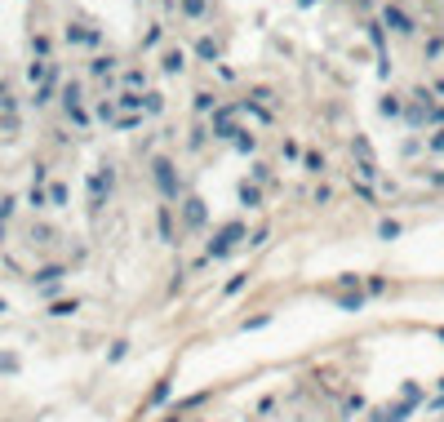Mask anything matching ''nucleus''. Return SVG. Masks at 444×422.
Segmentation results:
<instances>
[{
    "label": "nucleus",
    "mask_w": 444,
    "mask_h": 422,
    "mask_svg": "<svg viewBox=\"0 0 444 422\" xmlns=\"http://www.w3.org/2000/svg\"><path fill=\"white\" fill-rule=\"evenodd\" d=\"M111 187H116V169H111V165H98V169L89 174V209H93V213L107 204Z\"/></svg>",
    "instance_id": "f257e3e1"
},
{
    "label": "nucleus",
    "mask_w": 444,
    "mask_h": 422,
    "mask_svg": "<svg viewBox=\"0 0 444 422\" xmlns=\"http://www.w3.org/2000/svg\"><path fill=\"white\" fill-rule=\"evenodd\" d=\"M58 98H62V111H67V120H71V125H75V129H89V111H84V93H80V84L67 80Z\"/></svg>",
    "instance_id": "f03ea898"
},
{
    "label": "nucleus",
    "mask_w": 444,
    "mask_h": 422,
    "mask_svg": "<svg viewBox=\"0 0 444 422\" xmlns=\"http://www.w3.org/2000/svg\"><path fill=\"white\" fill-rule=\"evenodd\" d=\"M151 178H156V191L165 196V200H174L178 196V169H174V161H169V156H156V161H151Z\"/></svg>",
    "instance_id": "7ed1b4c3"
},
{
    "label": "nucleus",
    "mask_w": 444,
    "mask_h": 422,
    "mask_svg": "<svg viewBox=\"0 0 444 422\" xmlns=\"http://www.w3.org/2000/svg\"><path fill=\"white\" fill-rule=\"evenodd\" d=\"M240 236H244V222H226L218 236L205 245V258H226V253L235 249V240H240Z\"/></svg>",
    "instance_id": "20e7f679"
},
{
    "label": "nucleus",
    "mask_w": 444,
    "mask_h": 422,
    "mask_svg": "<svg viewBox=\"0 0 444 422\" xmlns=\"http://www.w3.org/2000/svg\"><path fill=\"white\" fill-rule=\"evenodd\" d=\"M382 27H386L391 36H413V32H418L413 14H409V9H400V5H386V9H382Z\"/></svg>",
    "instance_id": "39448f33"
},
{
    "label": "nucleus",
    "mask_w": 444,
    "mask_h": 422,
    "mask_svg": "<svg viewBox=\"0 0 444 422\" xmlns=\"http://www.w3.org/2000/svg\"><path fill=\"white\" fill-rule=\"evenodd\" d=\"M62 40L75 45V49H98V45H102V32H98V27H84V23H67Z\"/></svg>",
    "instance_id": "423d86ee"
},
{
    "label": "nucleus",
    "mask_w": 444,
    "mask_h": 422,
    "mask_svg": "<svg viewBox=\"0 0 444 422\" xmlns=\"http://www.w3.org/2000/svg\"><path fill=\"white\" fill-rule=\"evenodd\" d=\"M205 222H209L205 200H200V196H187V204H183V227H187V231H200Z\"/></svg>",
    "instance_id": "0eeeda50"
},
{
    "label": "nucleus",
    "mask_w": 444,
    "mask_h": 422,
    "mask_svg": "<svg viewBox=\"0 0 444 422\" xmlns=\"http://www.w3.org/2000/svg\"><path fill=\"white\" fill-rule=\"evenodd\" d=\"M62 276H67V267H62V262H49V267H40V271H36V285H40V289H49V294H54Z\"/></svg>",
    "instance_id": "6e6552de"
},
{
    "label": "nucleus",
    "mask_w": 444,
    "mask_h": 422,
    "mask_svg": "<svg viewBox=\"0 0 444 422\" xmlns=\"http://www.w3.org/2000/svg\"><path fill=\"white\" fill-rule=\"evenodd\" d=\"M111 71H116V58H111V54H93L89 58V76L93 80H111Z\"/></svg>",
    "instance_id": "1a4fd4ad"
},
{
    "label": "nucleus",
    "mask_w": 444,
    "mask_h": 422,
    "mask_svg": "<svg viewBox=\"0 0 444 422\" xmlns=\"http://www.w3.org/2000/svg\"><path fill=\"white\" fill-rule=\"evenodd\" d=\"M156 227H160V240L174 245V213H169V204H160V209H156Z\"/></svg>",
    "instance_id": "9d476101"
},
{
    "label": "nucleus",
    "mask_w": 444,
    "mask_h": 422,
    "mask_svg": "<svg viewBox=\"0 0 444 422\" xmlns=\"http://www.w3.org/2000/svg\"><path fill=\"white\" fill-rule=\"evenodd\" d=\"M32 54H36V62H49V54H54V40L45 32H36L32 36Z\"/></svg>",
    "instance_id": "9b49d317"
},
{
    "label": "nucleus",
    "mask_w": 444,
    "mask_h": 422,
    "mask_svg": "<svg viewBox=\"0 0 444 422\" xmlns=\"http://www.w3.org/2000/svg\"><path fill=\"white\" fill-rule=\"evenodd\" d=\"M178 5H183V18H191V23H200L209 14V0H178Z\"/></svg>",
    "instance_id": "f8f14e48"
},
{
    "label": "nucleus",
    "mask_w": 444,
    "mask_h": 422,
    "mask_svg": "<svg viewBox=\"0 0 444 422\" xmlns=\"http://www.w3.org/2000/svg\"><path fill=\"white\" fill-rule=\"evenodd\" d=\"M0 111H5V116H14V111H18V98H14V84H9V80H0Z\"/></svg>",
    "instance_id": "ddd939ff"
},
{
    "label": "nucleus",
    "mask_w": 444,
    "mask_h": 422,
    "mask_svg": "<svg viewBox=\"0 0 444 422\" xmlns=\"http://www.w3.org/2000/svg\"><path fill=\"white\" fill-rule=\"evenodd\" d=\"M183 62H187V54H183V49H169L165 58H160V67H165L169 76H178V71H183Z\"/></svg>",
    "instance_id": "4468645a"
},
{
    "label": "nucleus",
    "mask_w": 444,
    "mask_h": 422,
    "mask_svg": "<svg viewBox=\"0 0 444 422\" xmlns=\"http://www.w3.org/2000/svg\"><path fill=\"white\" fill-rule=\"evenodd\" d=\"M240 204H244V209H258V204H262V191L253 183H240Z\"/></svg>",
    "instance_id": "2eb2a0df"
},
{
    "label": "nucleus",
    "mask_w": 444,
    "mask_h": 422,
    "mask_svg": "<svg viewBox=\"0 0 444 422\" xmlns=\"http://www.w3.org/2000/svg\"><path fill=\"white\" fill-rule=\"evenodd\" d=\"M160 111H165V98H160L156 89H147L143 93V116H160Z\"/></svg>",
    "instance_id": "dca6fc26"
},
{
    "label": "nucleus",
    "mask_w": 444,
    "mask_h": 422,
    "mask_svg": "<svg viewBox=\"0 0 444 422\" xmlns=\"http://www.w3.org/2000/svg\"><path fill=\"white\" fill-rule=\"evenodd\" d=\"M27 204H32V209H49V187H32V191H27Z\"/></svg>",
    "instance_id": "f3484780"
},
{
    "label": "nucleus",
    "mask_w": 444,
    "mask_h": 422,
    "mask_svg": "<svg viewBox=\"0 0 444 422\" xmlns=\"http://www.w3.org/2000/svg\"><path fill=\"white\" fill-rule=\"evenodd\" d=\"M67 204V183H49V209H62Z\"/></svg>",
    "instance_id": "a211bd4d"
},
{
    "label": "nucleus",
    "mask_w": 444,
    "mask_h": 422,
    "mask_svg": "<svg viewBox=\"0 0 444 422\" xmlns=\"http://www.w3.org/2000/svg\"><path fill=\"white\" fill-rule=\"evenodd\" d=\"M14 204H18L14 196H0V240H5V222L14 218Z\"/></svg>",
    "instance_id": "6ab92c4d"
},
{
    "label": "nucleus",
    "mask_w": 444,
    "mask_h": 422,
    "mask_svg": "<svg viewBox=\"0 0 444 422\" xmlns=\"http://www.w3.org/2000/svg\"><path fill=\"white\" fill-rule=\"evenodd\" d=\"M231 147H235V152H244V156H249V152H253V147H258V143H253V134H249V129H240V134L231 138Z\"/></svg>",
    "instance_id": "aec40b11"
},
{
    "label": "nucleus",
    "mask_w": 444,
    "mask_h": 422,
    "mask_svg": "<svg viewBox=\"0 0 444 422\" xmlns=\"http://www.w3.org/2000/svg\"><path fill=\"white\" fill-rule=\"evenodd\" d=\"M196 54H200V58H209V62H218V45H213L209 36H205V40H196Z\"/></svg>",
    "instance_id": "412c9836"
},
{
    "label": "nucleus",
    "mask_w": 444,
    "mask_h": 422,
    "mask_svg": "<svg viewBox=\"0 0 444 422\" xmlns=\"http://www.w3.org/2000/svg\"><path fill=\"white\" fill-rule=\"evenodd\" d=\"M93 116H98V120H107V125H111V120H116L120 111H116V102H111V98H102V102H98V111H93Z\"/></svg>",
    "instance_id": "4be33fe9"
},
{
    "label": "nucleus",
    "mask_w": 444,
    "mask_h": 422,
    "mask_svg": "<svg viewBox=\"0 0 444 422\" xmlns=\"http://www.w3.org/2000/svg\"><path fill=\"white\" fill-rule=\"evenodd\" d=\"M160 40H165V32H160V23H151V27H147V36H143V49H156Z\"/></svg>",
    "instance_id": "5701e85b"
},
{
    "label": "nucleus",
    "mask_w": 444,
    "mask_h": 422,
    "mask_svg": "<svg viewBox=\"0 0 444 422\" xmlns=\"http://www.w3.org/2000/svg\"><path fill=\"white\" fill-rule=\"evenodd\" d=\"M355 196H360L364 204H377V191H373L369 183H364V178H355Z\"/></svg>",
    "instance_id": "b1692460"
},
{
    "label": "nucleus",
    "mask_w": 444,
    "mask_h": 422,
    "mask_svg": "<svg viewBox=\"0 0 444 422\" xmlns=\"http://www.w3.org/2000/svg\"><path fill=\"white\" fill-rule=\"evenodd\" d=\"M138 125H143V116H116L111 120V129H138Z\"/></svg>",
    "instance_id": "393cba45"
},
{
    "label": "nucleus",
    "mask_w": 444,
    "mask_h": 422,
    "mask_svg": "<svg viewBox=\"0 0 444 422\" xmlns=\"http://www.w3.org/2000/svg\"><path fill=\"white\" fill-rule=\"evenodd\" d=\"M377 236H382V240H395V236H400V222H391V218H386L382 227H377Z\"/></svg>",
    "instance_id": "a878e982"
},
{
    "label": "nucleus",
    "mask_w": 444,
    "mask_h": 422,
    "mask_svg": "<svg viewBox=\"0 0 444 422\" xmlns=\"http://www.w3.org/2000/svg\"><path fill=\"white\" fill-rule=\"evenodd\" d=\"M280 156H285V161H302V147L294 143V138H289V143H285V147H280Z\"/></svg>",
    "instance_id": "bb28decb"
},
{
    "label": "nucleus",
    "mask_w": 444,
    "mask_h": 422,
    "mask_svg": "<svg viewBox=\"0 0 444 422\" xmlns=\"http://www.w3.org/2000/svg\"><path fill=\"white\" fill-rule=\"evenodd\" d=\"M307 169H311V174H325V156H320V152H307Z\"/></svg>",
    "instance_id": "cd10ccee"
},
{
    "label": "nucleus",
    "mask_w": 444,
    "mask_h": 422,
    "mask_svg": "<svg viewBox=\"0 0 444 422\" xmlns=\"http://www.w3.org/2000/svg\"><path fill=\"white\" fill-rule=\"evenodd\" d=\"M440 54H444V40H440V36H431V40H427V58H440Z\"/></svg>",
    "instance_id": "c85d7f7f"
},
{
    "label": "nucleus",
    "mask_w": 444,
    "mask_h": 422,
    "mask_svg": "<svg viewBox=\"0 0 444 422\" xmlns=\"http://www.w3.org/2000/svg\"><path fill=\"white\" fill-rule=\"evenodd\" d=\"M75 312V298H71V303H54L49 307V316H71Z\"/></svg>",
    "instance_id": "c756f323"
},
{
    "label": "nucleus",
    "mask_w": 444,
    "mask_h": 422,
    "mask_svg": "<svg viewBox=\"0 0 444 422\" xmlns=\"http://www.w3.org/2000/svg\"><path fill=\"white\" fill-rule=\"evenodd\" d=\"M196 111H213V93H196Z\"/></svg>",
    "instance_id": "7c9ffc66"
},
{
    "label": "nucleus",
    "mask_w": 444,
    "mask_h": 422,
    "mask_svg": "<svg viewBox=\"0 0 444 422\" xmlns=\"http://www.w3.org/2000/svg\"><path fill=\"white\" fill-rule=\"evenodd\" d=\"M244 280H249V276H231V280H226V298H231V294H240V289H244Z\"/></svg>",
    "instance_id": "2f4dec72"
},
{
    "label": "nucleus",
    "mask_w": 444,
    "mask_h": 422,
    "mask_svg": "<svg viewBox=\"0 0 444 422\" xmlns=\"http://www.w3.org/2000/svg\"><path fill=\"white\" fill-rule=\"evenodd\" d=\"M334 200V187H316V204H329Z\"/></svg>",
    "instance_id": "473e14b6"
},
{
    "label": "nucleus",
    "mask_w": 444,
    "mask_h": 422,
    "mask_svg": "<svg viewBox=\"0 0 444 422\" xmlns=\"http://www.w3.org/2000/svg\"><path fill=\"white\" fill-rule=\"evenodd\" d=\"M431 152H444V129H440V134H431Z\"/></svg>",
    "instance_id": "72a5a7b5"
},
{
    "label": "nucleus",
    "mask_w": 444,
    "mask_h": 422,
    "mask_svg": "<svg viewBox=\"0 0 444 422\" xmlns=\"http://www.w3.org/2000/svg\"><path fill=\"white\" fill-rule=\"evenodd\" d=\"M431 183H440V187H444V169H440V174H431Z\"/></svg>",
    "instance_id": "f704fd0d"
},
{
    "label": "nucleus",
    "mask_w": 444,
    "mask_h": 422,
    "mask_svg": "<svg viewBox=\"0 0 444 422\" xmlns=\"http://www.w3.org/2000/svg\"><path fill=\"white\" fill-rule=\"evenodd\" d=\"M436 93H440V98H444V80H436Z\"/></svg>",
    "instance_id": "c9c22d12"
},
{
    "label": "nucleus",
    "mask_w": 444,
    "mask_h": 422,
    "mask_svg": "<svg viewBox=\"0 0 444 422\" xmlns=\"http://www.w3.org/2000/svg\"><path fill=\"white\" fill-rule=\"evenodd\" d=\"M0 312H5V298H0Z\"/></svg>",
    "instance_id": "e433bc0d"
}]
</instances>
